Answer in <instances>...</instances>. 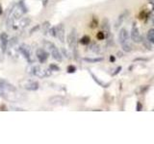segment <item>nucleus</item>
I'll use <instances>...</instances> for the list:
<instances>
[{"label":"nucleus","mask_w":154,"mask_h":144,"mask_svg":"<svg viewBox=\"0 0 154 144\" xmlns=\"http://www.w3.org/2000/svg\"><path fill=\"white\" fill-rule=\"evenodd\" d=\"M27 73L37 76L38 78H45V77L51 75V70L42 68V67L38 65H30L27 67Z\"/></svg>","instance_id":"nucleus-1"},{"label":"nucleus","mask_w":154,"mask_h":144,"mask_svg":"<svg viewBox=\"0 0 154 144\" xmlns=\"http://www.w3.org/2000/svg\"><path fill=\"white\" fill-rule=\"evenodd\" d=\"M43 45H45V48H46V50L51 54L53 59L56 60L57 62L63 61V56L61 54V52L54 43H52L48 40H45V41H43Z\"/></svg>","instance_id":"nucleus-2"},{"label":"nucleus","mask_w":154,"mask_h":144,"mask_svg":"<svg viewBox=\"0 0 154 144\" xmlns=\"http://www.w3.org/2000/svg\"><path fill=\"white\" fill-rule=\"evenodd\" d=\"M67 44L69 48L73 51V54L77 59V33L75 29H72L67 36Z\"/></svg>","instance_id":"nucleus-3"},{"label":"nucleus","mask_w":154,"mask_h":144,"mask_svg":"<svg viewBox=\"0 0 154 144\" xmlns=\"http://www.w3.org/2000/svg\"><path fill=\"white\" fill-rule=\"evenodd\" d=\"M48 104L55 106V107H60V106H65L67 104V99L63 95H53L48 99Z\"/></svg>","instance_id":"nucleus-4"},{"label":"nucleus","mask_w":154,"mask_h":144,"mask_svg":"<svg viewBox=\"0 0 154 144\" xmlns=\"http://www.w3.org/2000/svg\"><path fill=\"white\" fill-rule=\"evenodd\" d=\"M130 37H131V40L134 42H136V43L142 42L143 37L141 36V34H140V32H139V29L136 26V23H133L132 29H131V34H130Z\"/></svg>","instance_id":"nucleus-5"},{"label":"nucleus","mask_w":154,"mask_h":144,"mask_svg":"<svg viewBox=\"0 0 154 144\" xmlns=\"http://www.w3.org/2000/svg\"><path fill=\"white\" fill-rule=\"evenodd\" d=\"M0 90L1 91H10V92H14L17 90L16 86L10 84L4 79H0Z\"/></svg>","instance_id":"nucleus-6"},{"label":"nucleus","mask_w":154,"mask_h":144,"mask_svg":"<svg viewBox=\"0 0 154 144\" xmlns=\"http://www.w3.org/2000/svg\"><path fill=\"white\" fill-rule=\"evenodd\" d=\"M19 51L22 53V55L26 58V60L28 61V62H33V60L31 58V48L29 47L27 44H22L20 47H19Z\"/></svg>","instance_id":"nucleus-7"},{"label":"nucleus","mask_w":154,"mask_h":144,"mask_svg":"<svg viewBox=\"0 0 154 144\" xmlns=\"http://www.w3.org/2000/svg\"><path fill=\"white\" fill-rule=\"evenodd\" d=\"M56 37L61 42H65V26L63 23L56 26Z\"/></svg>","instance_id":"nucleus-8"},{"label":"nucleus","mask_w":154,"mask_h":144,"mask_svg":"<svg viewBox=\"0 0 154 144\" xmlns=\"http://www.w3.org/2000/svg\"><path fill=\"white\" fill-rule=\"evenodd\" d=\"M36 56L38 58V60L40 61L41 64H43L48 59V53L45 50V49H38L36 52Z\"/></svg>","instance_id":"nucleus-9"},{"label":"nucleus","mask_w":154,"mask_h":144,"mask_svg":"<svg viewBox=\"0 0 154 144\" xmlns=\"http://www.w3.org/2000/svg\"><path fill=\"white\" fill-rule=\"evenodd\" d=\"M128 38H129L128 31L125 28H122V29H120L119 33V43H120V44H123L124 42L128 41Z\"/></svg>","instance_id":"nucleus-10"},{"label":"nucleus","mask_w":154,"mask_h":144,"mask_svg":"<svg viewBox=\"0 0 154 144\" xmlns=\"http://www.w3.org/2000/svg\"><path fill=\"white\" fill-rule=\"evenodd\" d=\"M23 88H25L26 90L35 91V90L38 89V88H40V85H38V83L36 81H28L23 85Z\"/></svg>","instance_id":"nucleus-11"},{"label":"nucleus","mask_w":154,"mask_h":144,"mask_svg":"<svg viewBox=\"0 0 154 144\" xmlns=\"http://www.w3.org/2000/svg\"><path fill=\"white\" fill-rule=\"evenodd\" d=\"M101 27H102L103 32L105 34V38H107L109 36H111V25H110V22H109L108 18H103Z\"/></svg>","instance_id":"nucleus-12"},{"label":"nucleus","mask_w":154,"mask_h":144,"mask_svg":"<svg viewBox=\"0 0 154 144\" xmlns=\"http://www.w3.org/2000/svg\"><path fill=\"white\" fill-rule=\"evenodd\" d=\"M0 40H1V50L2 52H5L7 50V47L9 44V37L6 33H2L0 35Z\"/></svg>","instance_id":"nucleus-13"},{"label":"nucleus","mask_w":154,"mask_h":144,"mask_svg":"<svg viewBox=\"0 0 154 144\" xmlns=\"http://www.w3.org/2000/svg\"><path fill=\"white\" fill-rule=\"evenodd\" d=\"M127 14H129L127 11H124L120 16H119V18H118V20L116 21V23H115V29H119V27L122 25V22H123V20H124V18H125V16H127Z\"/></svg>","instance_id":"nucleus-14"},{"label":"nucleus","mask_w":154,"mask_h":144,"mask_svg":"<svg viewBox=\"0 0 154 144\" xmlns=\"http://www.w3.org/2000/svg\"><path fill=\"white\" fill-rule=\"evenodd\" d=\"M90 74H91V77H93V79H94V81L95 82V83L97 84V85H99L100 86H102V88H108V86H110V83L105 84V83H103L102 81H100V80L97 78V77H96V76L93 73V72H91V71H90Z\"/></svg>","instance_id":"nucleus-15"},{"label":"nucleus","mask_w":154,"mask_h":144,"mask_svg":"<svg viewBox=\"0 0 154 144\" xmlns=\"http://www.w3.org/2000/svg\"><path fill=\"white\" fill-rule=\"evenodd\" d=\"M83 61L87 62H91V64H94V62H100L103 61V58H83Z\"/></svg>","instance_id":"nucleus-16"},{"label":"nucleus","mask_w":154,"mask_h":144,"mask_svg":"<svg viewBox=\"0 0 154 144\" xmlns=\"http://www.w3.org/2000/svg\"><path fill=\"white\" fill-rule=\"evenodd\" d=\"M122 50H123L124 52H131V51L133 50V46H132V44H131L130 42H128V41L124 42L123 44H122Z\"/></svg>","instance_id":"nucleus-17"},{"label":"nucleus","mask_w":154,"mask_h":144,"mask_svg":"<svg viewBox=\"0 0 154 144\" xmlns=\"http://www.w3.org/2000/svg\"><path fill=\"white\" fill-rule=\"evenodd\" d=\"M142 42H143V47L144 48H146L147 50H152V45H151V42L149 41L147 38H143V40H142Z\"/></svg>","instance_id":"nucleus-18"},{"label":"nucleus","mask_w":154,"mask_h":144,"mask_svg":"<svg viewBox=\"0 0 154 144\" xmlns=\"http://www.w3.org/2000/svg\"><path fill=\"white\" fill-rule=\"evenodd\" d=\"M146 38L154 44V29H149L146 35Z\"/></svg>","instance_id":"nucleus-19"},{"label":"nucleus","mask_w":154,"mask_h":144,"mask_svg":"<svg viewBox=\"0 0 154 144\" xmlns=\"http://www.w3.org/2000/svg\"><path fill=\"white\" fill-rule=\"evenodd\" d=\"M30 22H31V19L28 18V17H25L20 21V23H19V26H20L21 28H25V27H27L29 25V24H30Z\"/></svg>","instance_id":"nucleus-20"},{"label":"nucleus","mask_w":154,"mask_h":144,"mask_svg":"<svg viewBox=\"0 0 154 144\" xmlns=\"http://www.w3.org/2000/svg\"><path fill=\"white\" fill-rule=\"evenodd\" d=\"M90 48L94 53H95V54H99V53H100V46L97 44V43H93Z\"/></svg>","instance_id":"nucleus-21"},{"label":"nucleus","mask_w":154,"mask_h":144,"mask_svg":"<svg viewBox=\"0 0 154 144\" xmlns=\"http://www.w3.org/2000/svg\"><path fill=\"white\" fill-rule=\"evenodd\" d=\"M90 42H91V38L89 36H84V37H82V38L80 40V43H82V44H84V45H88L90 44Z\"/></svg>","instance_id":"nucleus-22"},{"label":"nucleus","mask_w":154,"mask_h":144,"mask_svg":"<svg viewBox=\"0 0 154 144\" xmlns=\"http://www.w3.org/2000/svg\"><path fill=\"white\" fill-rule=\"evenodd\" d=\"M49 69L51 71H60V67L58 65H56V64H51L49 65Z\"/></svg>","instance_id":"nucleus-23"},{"label":"nucleus","mask_w":154,"mask_h":144,"mask_svg":"<svg viewBox=\"0 0 154 144\" xmlns=\"http://www.w3.org/2000/svg\"><path fill=\"white\" fill-rule=\"evenodd\" d=\"M75 71H76V67L74 65L67 66V72H69V73H74Z\"/></svg>","instance_id":"nucleus-24"},{"label":"nucleus","mask_w":154,"mask_h":144,"mask_svg":"<svg viewBox=\"0 0 154 144\" xmlns=\"http://www.w3.org/2000/svg\"><path fill=\"white\" fill-rule=\"evenodd\" d=\"M96 38H97L99 40H104V38H105V34H104V32H99V33H97V35H96Z\"/></svg>","instance_id":"nucleus-25"},{"label":"nucleus","mask_w":154,"mask_h":144,"mask_svg":"<svg viewBox=\"0 0 154 144\" xmlns=\"http://www.w3.org/2000/svg\"><path fill=\"white\" fill-rule=\"evenodd\" d=\"M149 59L148 58H136V59H134L133 62H148Z\"/></svg>","instance_id":"nucleus-26"},{"label":"nucleus","mask_w":154,"mask_h":144,"mask_svg":"<svg viewBox=\"0 0 154 144\" xmlns=\"http://www.w3.org/2000/svg\"><path fill=\"white\" fill-rule=\"evenodd\" d=\"M147 89H148V86H146V88H143V86H141V88H140V91H138V93L143 94V93H146V91Z\"/></svg>","instance_id":"nucleus-27"},{"label":"nucleus","mask_w":154,"mask_h":144,"mask_svg":"<svg viewBox=\"0 0 154 144\" xmlns=\"http://www.w3.org/2000/svg\"><path fill=\"white\" fill-rule=\"evenodd\" d=\"M97 24H98V21L96 20L95 17H94L93 18V21H91V28H95L96 26H97Z\"/></svg>","instance_id":"nucleus-28"},{"label":"nucleus","mask_w":154,"mask_h":144,"mask_svg":"<svg viewBox=\"0 0 154 144\" xmlns=\"http://www.w3.org/2000/svg\"><path fill=\"white\" fill-rule=\"evenodd\" d=\"M49 33L52 37H56V27H52L51 29H49Z\"/></svg>","instance_id":"nucleus-29"},{"label":"nucleus","mask_w":154,"mask_h":144,"mask_svg":"<svg viewBox=\"0 0 154 144\" xmlns=\"http://www.w3.org/2000/svg\"><path fill=\"white\" fill-rule=\"evenodd\" d=\"M122 66H118V67H117V69L115 70V72H114V73H113L112 75H113V76L118 75V74L119 73V72L122 71Z\"/></svg>","instance_id":"nucleus-30"},{"label":"nucleus","mask_w":154,"mask_h":144,"mask_svg":"<svg viewBox=\"0 0 154 144\" xmlns=\"http://www.w3.org/2000/svg\"><path fill=\"white\" fill-rule=\"evenodd\" d=\"M143 109V105L141 104V102H138L137 103V108H136V110H138V112H141Z\"/></svg>","instance_id":"nucleus-31"},{"label":"nucleus","mask_w":154,"mask_h":144,"mask_svg":"<svg viewBox=\"0 0 154 144\" xmlns=\"http://www.w3.org/2000/svg\"><path fill=\"white\" fill-rule=\"evenodd\" d=\"M38 28H40V25H37V26H36L35 28H33L32 30L30 31V34H33V33H35V32H36V31L38 30Z\"/></svg>","instance_id":"nucleus-32"},{"label":"nucleus","mask_w":154,"mask_h":144,"mask_svg":"<svg viewBox=\"0 0 154 144\" xmlns=\"http://www.w3.org/2000/svg\"><path fill=\"white\" fill-rule=\"evenodd\" d=\"M117 55H118L119 58H122V57H123V53H122V52H120V51H119V52L117 53Z\"/></svg>","instance_id":"nucleus-33"},{"label":"nucleus","mask_w":154,"mask_h":144,"mask_svg":"<svg viewBox=\"0 0 154 144\" xmlns=\"http://www.w3.org/2000/svg\"><path fill=\"white\" fill-rule=\"evenodd\" d=\"M148 3L152 5V8H153V11H154V0H148Z\"/></svg>","instance_id":"nucleus-34"},{"label":"nucleus","mask_w":154,"mask_h":144,"mask_svg":"<svg viewBox=\"0 0 154 144\" xmlns=\"http://www.w3.org/2000/svg\"><path fill=\"white\" fill-rule=\"evenodd\" d=\"M63 53H64V54H65V57H66V58H69V53H67L65 49H63Z\"/></svg>","instance_id":"nucleus-35"},{"label":"nucleus","mask_w":154,"mask_h":144,"mask_svg":"<svg viewBox=\"0 0 154 144\" xmlns=\"http://www.w3.org/2000/svg\"><path fill=\"white\" fill-rule=\"evenodd\" d=\"M116 61V58L114 57V56H110V62H115Z\"/></svg>","instance_id":"nucleus-36"},{"label":"nucleus","mask_w":154,"mask_h":144,"mask_svg":"<svg viewBox=\"0 0 154 144\" xmlns=\"http://www.w3.org/2000/svg\"><path fill=\"white\" fill-rule=\"evenodd\" d=\"M2 13H3V9H2L1 5H0V14H2Z\"/></svg>","instance_id":"nucleus-37"},{"label":"nucleus","mask_w":154,"mask_h":144,"mask_svg":"<svg viewBox=\"0 0 154 144\" xmlns=\"http://www.w3.org/2000/svg\"><path fill=\"white\" fill-rule=\"evenodd\" d=\"M152 23H153V25H154V16H152Z\"/></svg>","instance_id":"nucleus-38"}]
</instances>
